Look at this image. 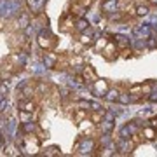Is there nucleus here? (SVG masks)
Returning <instances> with one entry per match:
<instances>
[{"label": "nucleus", "instance_id": "obj_1", "mask_svg": "<svg viewBox=\"0 0 157 157\" xmlns=\"http://www.w3.org/2000/svg\"><path fill=\"white\" fill-rule=\"evenodd\" d=\"M82 77H84L87 82H96V80H98V78H96V73L93 72V68H91V67H86V68H84Z\"/></svg>", "mask_w": 157, "mask_h": 157}, {"label": "nucleus", "instance_id": "obj_2", "mask_svg": "<svg viewBox=\"0 0 157 157\" xmlns=\"http://www.w3.org/2000/svg\"><path fill=\"white\" fill-rule=\"evenodd\" d=\"M155 135H157V133H155V129H154V128H145V129H143V136H145L147 140L155 138Z\"/></svg>", "mask_w": 157, "mask_h": 157}, {"label": "nucleus", "instance_id": "obj_3", "mask_svg": "<svg viewBox=\"0 0 157 157\" xmlns=\"http://www.w3.org/2000/svg\"><path fill=\"white\" fill-rule=\"evenodd\" d=\"M21 110H25V112H33L35 105L32 101H25V103H21Z\"/></svg>", "mask_w": 157, "mask_h": 157}, {"label": "nucleus", "instance_id": "obj_4", "mask_svg": "<svg viewBox=\"0 0 157 157\" xmlns=\"http://www.w3.org/2000/svg\"><path fill=\"white\" fill-rule=\"evenodd\" d=\"M147 12H148V7L147 6H138L136 7V14H138V16H145Z\"/></svg>", "mask_w": 157, "mask_h": 157}, {"label": "nucleus", "instance_id": "obj_5", "mask_svg": "<svg viewBox=\"0 0 157 157\" xmlns=\"http://www.w3.org/2000/svg\"><path fill=\"white\" fill-rule=\"evenodd\" d=\"M96 89L101 91V93H105L107 91V82H101V80H96Z\"/></svg>", "mask_w": 157, "mask_h": 157}, {"label": "nucleus", "instance_id": "obj_6", "mask_svg": "<svg viewBox=\"0 0 157 157\" xmlns=\"http://www.w3.org/2000/svg\"><path fill=\"white\" fill-rule=\"evenodd\" d=\"M101 121V113H93V115H91V122L93 124H98Z\"/></svg>", "mask_w": 157, "mask_h": 157}, {"label": "nucleus", "instance_id": "obj_7", "mask_svg": "<svg viewBox=\"0 0 157 157\" xmlns=\"http://www.w3.org/2000/svg\"><path fill=\"white\" fill-rule=\"evenodd\" d=\"M77 28H78V30H84V28H87V23H86L84 19H78V23H77Z\"/></svg>", "mask_w": 157, "mask_h": 157}, {"label": "nucleus", "instance_id": "obj_8", "mask_svg": "<svg viewBox=\"0 0 157 157\" xmlns=\"http://www.w3.org/2000/svg\"><path fill=\"white\" fill-rule=\"evenodd\" d=\"M117 42H119V45H121V47H124V45H128L129 42L126 39H124V37H117Z\"/></svg>", "mask_w": 157, "mask_h": 157}, {"label": "nucleus", "instance_id": "obj_9", "mask_svg": "<svg viewBox=\"0 0 157 157\" xmlns=\"http://www.w3.org/2000/svg\"><path fill=\"white\" fill-rule=\"evenodd\" d=\"M80 42H82V44H91V39L86 37V35H82V37H80Z\"/></svg>", "mask_w": 157, "mask_h": 157}, {"label": "nucleus", "instance_id": "obj_10", "mask_svg": "<svg viewBox=\"0 0 157 157\" xmlns=\"http://www.w3.org/2000/svg\"><path fill=\"white\" fill-rule=\"evenodd\" d=\"M152 2H154V4H157V0H152Z\"/></svg>", "mask_w": 157, "mask_h": 157}]
</instances>
